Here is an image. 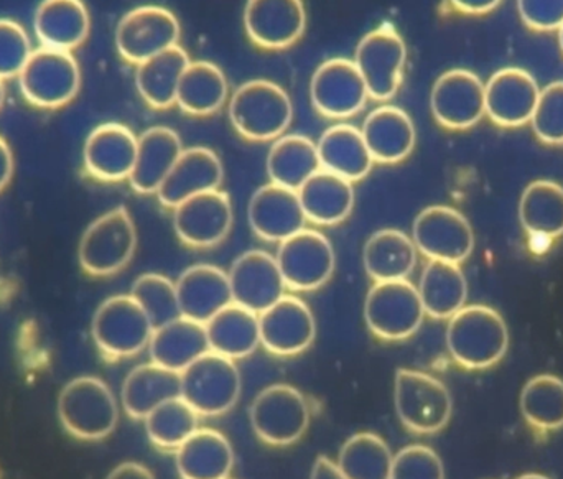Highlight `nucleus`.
Returning a JSON list of instances; mask_svg holds the SVG:
<instances>
[{
	"label": "nucleus",
	"instance_id": "1",
	"mask_svg": "<svg viewBox=\"0 0 563 479\" xmlns=\"http://www.w3.org/2000/svg\"><path fill=\"white\" fill-rule=\"evenodd\" d=\"M446 348L453 361L470 371L498 365L509 348L505 319L492 307L465 305L449 320Z\"/></svg>",
	"mask_w": 563,
	"mask_h": 479
},
{
	"label": "nucleus",
	"instance_id": "2",
	"mask_svg": "<svg viewBox=\"0 0 563 479\" xmlns=\"http://www.w3.org/2000/svg\"><path fill=\"white\" fill-rule=\"evenodd\" d=\"M294 114L290 96L271 79L243 82L228 101L231 125L251 142L277 141L290 127Z\"/></svg>",
	"mask_w": 563,
	"mask_h": 479
},
{
	"label": "nucleus",
	"instance_id": "3",
	"mask_svg": "<svg viewBox=\"0 0 563 479\" xmlns=\"http://www.w3.org/2000/svg\"><path fill=\"white\" fill-rule=\"evenodd\" d=\"M58 417L71 437L85 442L104 441L118 427V399L102 379L79 376L59 392Z\"/></svg>",
	"mask_w": 563,
	"mask_h": 479
},
{
	"label": "nucleus",
	"instance_id": "4",
	"mask_svg": "<svg viewBox=\"0 0 563 479\" xmlns=\"http://www.w3.org/2000/svg\"><path fill=\"white\" fill-rule=\"evenodd\" d=\"M137 249V227L125 207H115L96 218L78 247L81 269L91 277H111L131 264Z\"/></svg>",
	"mask_w": 563,
	"mask_h": 479
},
{
	"label": "nucleus",
	"instance_id": "5",
	"mask_svg": "<svg viewBox=\"0 0 563 479\" xmlns=\"http://www.w3.org/2000/svg\"><path fill=\"white\" fill-rule=\"evenodd\" d=\"M394 405L404 427L417 435L437 434L452 419L453 401L446 386L417 369H397Z\"/></svg>",
	"mask_w": 563,
	"mask_h": 479
},
{
	"label": "nucleus",
	"instance_id": "6",
	"mask_svg": "<svg viewBox=\"0 0 563 479\" xmlns=\"http://www.w3.org/2000/svg\"><path fill=\"white\" fill-rule=\"evenodd\" d=\"M91 335L102 358H134L148 348L154 326L131 296H112L95 312Z\"/></svg>",
	"mask_w": 563,
	"mask_h": 479
},
{
	"label": "nucleus",
	"instance_id": "7",
	"mask_svg": "<svg viewBox=\"0 0 563 479\" xmlns=\"http://www.w3.org/2000/svg\"><path fill=\"white\" fill-rule=\"evenodd\" d=\"M181 399L200 417H218L238 404L243 376L233 359L208 352L181 372Z\"/></svg>",
	"mask_w": 563,
	"mask_h": 479
},
{
	"label": "nucleus",
	"instance_id": "8",
	"mask_svg": "<svg viewBox=\"0 0 563 479\" xmlns=\"http://www.w3.org/2000/svg\"><path fill=\"white\" fill-rule=\"evenodd\" d=\"M364 322L376 338L404 342L419 332L426 312L409 279L374 282L364 299Z\"/></svg>",
	"mask_w": 563,
	"mask_h": 479
},
{
	"label": "nucleus",
	"instance_id": "9",
	"mask_svg": "<svg viewBox=\"0 0 563 479\" xmlns=\"http://www.w3.org/2000/svg\"><path fill=\"white\" fill-rule=\"evenodd\" d=\"M251 427L271 447H290L307 434L311 422L307 398L290 385H271L254 398Z\"/></svg>",
	"mask_w": 563,
	"mask_h": 479
},
{
	"label": "nucleus",
	"instance_id": "10",
	"mask_svg": "<svg viewBox=\"0 0 563 479\" xmlns=\"http://www.w3.org/2000/svg\"><path fill=\"white\" fill-rule=\"evenodd\" d=\"M367 94L374 101H389L402 85L407 46L393 23H380L357 43L353 58Z\"/></svg>",
	"mask_w": 563,
	"mask_h": 479
},
{
	"label": "nucleus",
	"instance_id": "11",
	"mask_svg": "<svg viewBox=\"0 0 563 479\" xmlns=\"http://www.w3.org/2000/svg\"><path fill=\"white\" fill-rule=\"evenodd\" d=\"M20 91L26 102L40 109L69 104L81 88V69L71 53L38 48L19 75Z\"/></svg>",
	"mask_w": 563,
	"mask_h": 479
},
{
	"label": "nucleus",
	"instance_id": "12",
	"mask_svg": "<svg viewBox=\"0 0 563 479\" xmlns=\"http://www.w3.org/2000/svg\"><path fill=\"white\" fill-rule=\"evenodd\" d=\"M279 266L285 287L291 292H314L330 282L336 269L333 244L321 231L301 230L277 247Z\"/></svg>",
	"mask_w": 563,
	"mask_h": 479
},
{
	"label": "nucleus",
	"instance_id": "13",
	"mask_svg": "<svg viewBox=\"0 0 563 479\" xmlns=\"http://www.w3.org/2000/svg\"><path fill=\"white\" fill-rule=\"evenodd\" d=\"M181 26L172 10L161 5H142L129 10L115 29V48L131 65L174 48L180 42Z\"/></svg>",
	"mask_w": 563,
	"mask_h": 479
},
{
	"label": "nucleus",
	"instance_id": "14",
	"mask_svg": "<svg viewBox=\"0 0 563 479\" xmlns=\"http://www.w3.org/2000/svg\"><path fill=\"white\" fill-rule=\"evenodd\" d=\"M417 250L429 260L462 264L475 249V233L459 210L445 204L423 208L412 224Z\"/></svg>",
	"mask_w": 563,
	"mask_h": 479
},
{
	"label": "nucleus",
	"instance_id": "15",
	"mask_svg": "<svg viewBox=\"0 0 563 479\" xmlns=\"http://www.w3.org/2000/svg\"><path fill=\"white\" fill-rule=\"evenodd\" d=\"M367 99L366 85L353 59H327L311 75L310 101L321 118L346 121L366 108Z\"/></svg>",
	"mask_w": 563,
	"mask_h": 479
},
{
	"label": "nucleus",
	"instance_id": "16",
	"mask_svg": "<svg viewBox=\"0 0 563 479\" xmlns=\"http://www.w3.org/2000/svg\"><path fill=\"white\" fill-rule=\"evenodd\" d=\"M172 211L175 234L191 249L220 246L233 230V200L221 188L197 194Z\"/></svg>",
	"mask_w": 563,
	"mask_h": 479
},
{
	"label": "nucleus",
	"instance_id": "17",
	"mask_svg": "<svg viewBox=\"0 0 563 479\" xmlns=\"http://www.w3.org/2000/svg\"><path fill=\"white\" fill-rule=\"evenodd\" d=\"M430 109L442 127L466 131L486 115L485 82L470 69H449L433 82Z\"/></svg>",
	"mask_w": 563,
	"mask_h": 479
},
{
	"label": "nucleus",
	"instance_id": "18",
	"mask_svg": "<svg viewBox=\"0 0 563 479\" xmlns=\"http://www.w3.org/2000/svg\"><path fill=\"white\" fill-rule=\"evenodd\" d=\"M261 346L271 355L291 358L301 355L317 338V320L307 302L287 296L260 315Z\"/></svg>",
	"mask_w": 563,
	"mask_h": 479
},
{
	"label": "nucleus",
	"instance_id": "19",
	"mask_svg": "<svg viewBox=\"0 0 563 479\" xmlns=\"http://www.w3.org/2000/svg\"><path fill=\"white\" fill-rule=\"evenodd\" d=\"M228 277L233 302L257 315L279 302L287 292L276 256L267 250L251 249L240 254L231 264Z\"/></svg>",
	"mask_w": 563,
	"mask_h": 479
},
{
	"label": "nucleus",
	"instance_id": "20",
	"mask_svg": "<svg viewBox=\"0 0 563 479\" xmlns=\"http://www.w3.org/2000/svg\"><path fill=\"white\" fill-rule=\"evenodd\" d=\"M244 29L254 45L285 49L307 30V9L301 0H250L244 7Z\"/></svg>",
	"mask_w": 563,
	"mask_h": 479
},
{
	"label": "nucleus",
	"instance_id": "21",
	"mask_svg": "<svg viewBox=\"0 0 563 479\" xmlns=\"http://www.w3.org/2000/svg\"><path fill=\"white\" fill-rule=\"evenodd\" d=\"M137 155V135L119 122L92 129L82 148V164L96 180L118 183L129 180Z\"/></svg>",
	"mask_w": 563,
	"mask_h": 479
},
{
	"label": "nucleus",
	"instance_id": "22",
	"mask_svg": "<svg viewBox=\"0 0 563 479\" xmlns=\"http://www.w3.org/2000/svg\"><path fill=\"white\" fill-rule=\"evenodd\" d=\"M541 88L531 73L503 68L485 85L486 115L501 127L529 124L538 105Z\"/></svg>",
	"mask_w": 563,
	"mask_h": 479
},
{
	"label": "nucleus",
	"instance_id": "23",
	"mask_svg": "<svg viewBox=\"0 0 563 479\" xmlns=\"http://www.w3.org/2000/svg\"><path fill=\"white\" fill-rule=\"evenodd\" d=\"M251 230L266 243H282L307 227L300 198L295 190L280 185H263L247 204Z\"/></svg>",
	"mask_w": 563,
	"mask_h": 479
},
{
	"label": "nucleus",
	"instance_id": "24",
	"mask_svg": "<svg viewBox=\"0 0 563 479\" xmlns=\"http://www.w3.org/2000/svg\"><path fill=\"white\" fill-rule=\"evenodd\" d=\"M224 180V167L213 148H184L177 164L158 188L157 198L162 207L174 210L178 204L197 194L220 190Z\"/></svg>",
	"mask_w": 563,
	"mask_h": 479
},
{
	"label": "nucleus",
	"instance_id": "25",
	"mask_svg": "<svg viewBox=\"0 0 563 479\" xmlns=\"http://www.w3.org/2000/svg\"><path fill=\"white\" fill-rule=\"evenodd\" d=\"M361 134L374 164H400L416 148V124L399 105L383 104L373 109L364 118Z\"/></svg>",
	"mask_w": 563,
	"mask_h": 479
},
{
	"label": "nucleus",
	"instance_id": "26",
	"mask_svg": "<svg viewBox=\"0 0 563 479\" xmlns=\"http://www.w3.org/2000/svg\"><path fill=\"white\" fill-rule=\"evenodd\" d=\"M178 305L181 316L207 325L224 307L233 303L227 270L213 264H195L178 277Z\"/></svg>",
	"mask_w": 563,
	"mask_h": 479
},
{
	"label": "nucleus",
	"instance_id": "27",
	"mask_svg": "<svg viewBox=\"0 0 563 479\" xmlns=\"http://www.w3.org/2000/svg\"><path fill=\"white\" fill-rule=\"evenodd\" d=\"M180 134L167 125H154L137 137V155L132 168V190L139 194H157L184 152Z\"/></svg>",
	"mask_w": 563,
	"mask_h": 479
},
{
	"label": "nucleus",
	"instance_id": "28",
	"mask_svg": "<svg viewBox=\"0 0 563 479\" xmlns=\"http://www.w3.org/2000/svg\"><path fill=\"white\" fill-rule=\"evenodd\" d=\"M33 29L42 48L71 53L88 40L91 16L79 0H46L36 9Z\"/></svg>",
	"mask_w": 563,
	"mask_h": 479
},
{
	"label": "nucleus",
	"instance_id": "29",
	"mask_svg": "<svg viewBox=\"0 0 563 479\" xmlns=\"http://www.w3.org/2000/svg\"><path fill=\"white\" fill-rule=\"evenodd\" d=\"M177 398H181L180 372L152 361L132 369L122 382V408L134 421H145L155 409Z\"/></svg>",
	"mask_w": 563,
	"mask_h": 479
},
{
	"label": "nucleus",
	"instance_id": "30",
	"mask_svg": "<svg viewBox=\"0 0 563 479\" xmlns=\"http://www.w3.org/2000/svg\"><path fill=\"white\" fill-rule=\"evenodd\" d=\"M297 193L307 223L314 226H338L343 223L353 213L356 201L353 183L323 168L308 178Z\"/></svg>",
	"mask_w": 563,
	"mask_h": 479
},
{
	"label": "nucleus",
	"instance_id": "31",
	"mask_svg": "<svg viewBox=\"0 0 563 479\" xmlns=\"http://www.w3.org/2000/svg\"><path fill=\"white\" fill-rule=\"evenodd\" d=\"M317 148L321 168L351 183L363 180L373 170L374 160L361 129L353 124L330 125L318 138Z\"/></svg>",
	"mask_w": 563,
	"mask_h": 479
},
{
	"label": "nucleus",
	"instance_id": "32",
	"mask_svg": "<svg viewBox=\"0 0 563 479\" xmlns=\"http://www.w3.org/2000/svg\"><path fill=\"white\" fill-rule=\"evenodd\" d=\"M175 465L181 479H227L234 467L230 438L213 428H198L177 452Z\"/></svg>",
	"mask_w": 563,
	"mask_h": 479
},
{
	"label": "nucleus",
	"instance_id": "33",
	"mask_svg": "<svg viewBox=\"0 0 563 479\" xmlns=\"http://www.w3.org/2000/svg\"><path fill=\"white\" fill-rule=\"evenodd\" d=\"M147 349L152 363L181 375L188 366L210 352L207 328L203 323L178 316L174 322L154 330Z\"/></svg>",
	"mask_w": 563,
	"mask_h": 479
},
{
	"label": "nucleus",
	"instance_id": "34",
	"mask_svg": "<svg viewBox=\"0 0 563 479\" xmlns=\"http://www.w3.org/2000/svg\"><path fill=\"white\" fill-rule=\"evenodd\" d=\"M412 237L396 227H384L367 237L363 249V266L373 282L409 279L417 266Z\"/></svg>",
	"mask_w": 563,
	"mask_h": 479
},
{
	"label": "nucleus",
	"instance_id": "35",
	"mask_svg": "<svg viewBox=\"0 0 563 479\" xmlns=\"http://www.w3.org/2000/svg\"><path fill=\"white\" fill-rule=\"evenodd\" d=\"M426 316L450 320L466 305L468 282L459 264L429 260L417 286Z\"/></svg>",
	"mask_w": 563,
	"mask_h": 479
},
{
	"label": "nucleus",
	"instance_id": "36",
	"mask_svg": "<svg viewBox=\"0 0 563 479\" xmlns=\"http://www.w3.org/2000/svg\"><path fill=\"white\" fill-rule=\"evenodd\" d=\"M210 352L224 358H247L261 346L260 315L230 303L205 325Z\"/></svg>",
	"mask_w": 563,
	"mask_h": 479
},
{
	"label": "nucleus",
	"instance_id": "37",
	"mask_svg": "<svg viewBox=\"0 0 563 479\" xmlns=\"http://www.w3.org/2000/svg\"><path fill=\"white\" fill-rule=\"evenodd\" d=\"M190 63L187 49L177 45L139 65L135 86L145 104L157 111L174 108L181 76Z\"/></svg>",
	"mask_w": 563,
	"mask_h": 479
},
{
	"label": "nucleus",
	"instance_id": "38",
	"mask_svg": "<svg viewBox=\"0 0 563 479\" xmlns=\"http://www.w3.org/2000/svg\"><path fill=\"white\" fill-rule=\"evenodd\" d=\"M230 101V82L220 66L211 62H191L185 69L177 92V108L188 115L207 118Z\"/></svg>",
	"mask_w": 563,
	"mask_h": 479
},
{
	"label": "nucleus",
	"instance_id": "39",
	"mask_svg": "<svg viewBox=\"0 0 563 479\" xmlns=\"http://www.w3.org/2000/svg\"><path fill=\"white\" fill-rule=\"evenodd\" d=\"M266 167L273 183L298 191L321 170L317 142L301 134L282 135L271 145Z\"/></svg>",
	"mask_w": 563,
	"mask_h": 479
},
{
	"label": "nucleus",
	"instance_id": "40",
	"mask_svg": "<svg viewBox=\"0 0 563 479\" xmlns=\"http://www.w3.org/2000/svg\"><path fill=\"white\" fill-rule=\"evenodd\" d=\"M519 220L531 237L549 241L563 234V187L552 180H536L519 201Z\"/></svg>",
	"mask_w": 563,
	"mask_h": 479
},
{
	"label": "nucleus",
	"instance_id": "41",
	"mask_svg": "<svg viewBox=\"0 0 563 479\" xmlns=\"http://www.w3.org/2000/svg\"><path fill=\"white\" fill-rule=\"evenodd\" d=\"M393 458L383 437L360 432L341 445L336 465L347 479H390Z\"/></svg>",
	"mask_w": 563,
	"mask_h": 479
},
{
	"label": "nucleus",
	"instance_id": "42",
	"mask_svg": "<svg viewBox=\"0 0 563 479\" xmlns=\"http://www.w3.org/2000/svg\"><path fill=\"white\" fill-rule=\"evenodd\" d=\"M522 417L539 432L563 427V381L554 375L529 379L519 398Z\"/></svg>",
	"mask_w": 563,
	"mask_h": 479
},
{
	"label": "nucleus",
	"instance_id": "43",
	"mask_svg": "<svg viewBox=\"0 0 563 479\" xmlns=\"http://www.w3.org/2000/svg\"><path fill=\"white\" fill-rule=\"evenodd\" d=\"M148 441L162 452H177L200 428V415L177 398L155 409L144 421Z\"/></svg>",
	"mask_w": 563,
	"mask_h": 479
},
{
	"label": "nucleus",
	"instance_id": "44",
	"mask_svg": "<svg viewBox=\"0 0 563 479\" xmlns=\"http://www.w3.org/2000/svg\"><path fill=\"white\" fill-rule=\"evenodd\" d=\"M129 296L144 310L154 330L181 316L177 286L174 280L162 274H142L132 283Z\"/></svg>",
	"mask_w": 563,
	"mask_h": 479
},
{
	"label": "nucleus",
	"instance_id": "45",
	"mask_svg": "<svg viewBox=\"0 0 563 479\" xmlns=\"http://www.w3.org/2000/svg\"><path fill=\"white\" fill-rule=\"evenodd\" d=\"M531 124L539 141L563 145V81L551 82L541 89Z\"/></svg>",
	"mask_w": 563,
	"mask_h": 479
},
{
	"label": "nucleus",
	"instance_id": "46",
	"mask_svg": "<svg viewBox=\"0 0 563 479\" xmlns=\"http://www.w3.org/2000/svg\"><path fill=\"white\" fill-rule=\"evenodd\" d=\"M390 479H445V467L433 448L409 445L394 455Z\"/></svg>",
	"mask_w": 563,
	"mask_h": 479
},
{
	"label": "nucleus",
	"instance_id": "47",
	"mask_svg": "<svg viewBox=\"0 0 563 479\" xmlns=\"http://www.w3.org/2000/svg\"><path fill=\"white\" fill-rule=\"evenodd\" d=\"M32 53L25 29L13 20L0 19V79L19 78Z\"/></svg>",
	"mask_w": 563,
	"mask_h": 479
},
{
	"label": "nucleus",
	"instance_id": "48",
	"mask_svg": "<svg viewBox=\"0 0 563 479\" xmlns=\"http://www.w3.org/2000/svg\"><path fill=\"white\" fill-rule=\"evenodd\" d=\"M519 15L536 32H554L563 25V0H519Z\"/></svg>",
	"mask_w": 563,
	"mask_h": 479
},
{
	"label": "nucleus",
	"instance_id": "49",
	"mask_svg": "<svg viewBox=\"0 0 563 479\" xmlns=\"http://www.w3.org/2000/svg\"><path fill=\"white\" fill-rule=\"evenodd\" d=\"M106 479H155V475L145 465L124 461L118 465Z\"/></svg>",
	"mask_w": 563,
	"mask_h": 479
},
{
	"label": "nucleus",
	"instance_id": "50",
	"mask_svg": "<svg viewBox=\"0 0 563 479\" xmlns=\"http://www.w3.org/2000/svg\"><path fill=\"white\" fill-rule=\"evenodd\" d=\"M310 479H347L338 468L336 461L328 457H318L311 467Z\"/></svg>",
	"mask_w": 563,
	"mask_h": 479
},
{
	"label": "nucleus",
	"instance_id": "51",
	"mask_svg": "<svg viewBox=\"0 0 563 479\" xmlns=\"http://www.w3.org/2000/svg\"><path fill=\"white\" fill-rule=\"evenodd\" d=\"M452 5L459 12L468 13V15H482V13L492 12L501 3L498 0H456Z\"/></svg>",
	"mask_w": 563,
	"mask_h": 479
},
{
	"label": "nucleus",
	"instance_id": "52",
	"mask_svg": "<svg viewBox=\"0 0 563 479\" xmlns=\"http://www.w3.org/2000/svg\"><path fill=\"white\" fill-rule=\"evenodd\" d=\"M13 175V154L5 138L0 135V191L10 183Z\"/></svg>",
	"mask_w": 563,
	"mask_h": 479
},
{
	"label": "nucleus",
	"instance_id": "53",
	"mask_svg": "<svg viewBox=\"0 0 563 479\" xmlns=\"http://www.w3.org/2000/svg\"><path fill=\"white\" fill-rule=\"evenodd\" d=\"M516 479H552L549 477H545V475H539V474H528V475H521V477Z\"/></svg>",
	"mask_w": 563,
	"mask_h": 479
},
{
	"label": "nucleus",
	"instance_id": "54",
	"mask_svg": "<svg viewBox=\"0 0 563 479\" xmlns=\"http://www.w3.org/2000/svg\"><path fill=\"white\" fill-rule=\"evenodd\" d=\"M3 101H5V85H3L2 79H0V109H2Z\"/></svg>",
	"mask_w": 563,
	"mask_h": 479
},
{
	"label": "nucleus",
	"instance_id": "55",
	"mask_svg": "<svg viewBox=\"0 0 563 479\" xmlns=\"http://www.w3.org/2000/svg\"><path fill=\"white\" fill-rule=\"evenodd\" d=\"M559 43H561V48L563 53V25L561 26V30H559Z\"/></svg>",
	"mask_w": 563,
	"mask_h": 479
},
{
	"label": "nucleus",
	"instance_id": "56",
	"mask_svg": "<svg viewBox=\"0 0 563 479\" xmlns=\"http://www.w3.org/2000/svg\"><path fill=\"white\" fill-rule=\"evenodd\" d=\"M0 479H2V474H0Z\"/></svg>",
	"mask_w": 563,
	"mask_h": 479
},
{
	"label": "nucleus",
	"instance_id": "57",
	"mask_svg": "<svg viewBox=\"0 0 563 479\" xmlns=\"http://www.w3.org/2000/svg\"><path fill=\"white\" fill-rule=\"evenodd\" d=\"M227 479H233V478L230 477V478H227Z\"/></svg>",
	"mask_w": 563,
	"mask_h": 479
}]
</instances>
